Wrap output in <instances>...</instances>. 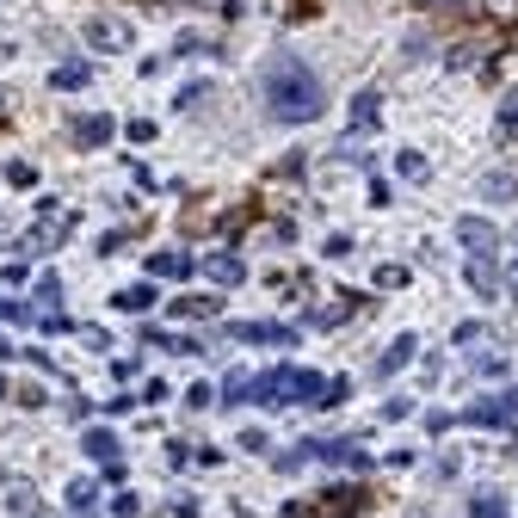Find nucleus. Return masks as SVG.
<instances>
[{"label": "nucleus", "mask_w": 518, "mask_h": 518, "mask_svg": "<svg viewBox=\"0 0 518 518\" xmlns=\"http://www.w3.org/2000/svg\"><path fill=\"white\" fill-rule=\"evenodd\" d=\"M222 309V296H173V315L179 321H210Z\"/></svg>", "instance_id": "obj_13"}, {"label": "nucleus", "mask_w": 518, "mask_h": 518, "mask_svg": "<svg viewBox=\"0 0 518 518\" xmlns=\"http://www.w3.org/2000/svg\"><path fill=\"white\" fill-rule=\"evenodd\" d=\"M87 44H93L99 56H118V50H130V25H124V19H93V25H87Z\"/></svg>", "instance_id": "obj_6"}, {"label": "nucleus", "mask_w": 518, "mask_h": 518, "mask_svg": "<svg viewBox=\"0 0 518 518\" xmlns=\"http://www.w3.org/2000/svg\"><path fill=\"white\" fill-rule=\"evenodd\" d=\"M377 284H383V290H401V284H407V266H377Z\"/></svg>", "instance_id": "obj_29"}, {"label": "nucleus", "mask_w": 518, "mask_h": 518, "mask_svg": "<svg viewBox=\"0 0 518 518\" xmlns=\"http://www.w3.org/2000/svg\"><path fill=\"white\" fill-rule=\"evenodd\" d=\"M7 512L13 518H37V494L25 488V481H7Z\"/></svg>", "instance_id": "obj_22"}, {"label": "nucleus", "mask_w": 518, "mask_h": 518, "mask_svg": "<svg viewBox=\"0 0 518 518\" xmlns=\"http://www.w3.org/2000/svg\"><path fill=\"white\" fill-rule=\"evenodd\" d=\"M481 198H488V204H512V198H518V179H512L506 167H494L488 179H481Z\"/></svg>", "instance_id": "obj_15"}, {"label": "nucleus", "mask_w": 518, "mask_h": 518, "mask_svg": "<svg viewBox=\"0 0 518 518\" xmlns=\"http://www.w3.org/2000/svg\"><path fill=\"white\" fill-rule=\"evenodd\" d=\"M204 278H210V284H222V290H235V284L247 278V266H241L235 253H210V259H204Z\"/></svg>", "instance_id": "obj_9"}, {"label": "nucleus", "mask_w": 518, "mask_h": 518, "mask_svg": "<svg viewBox=\"0 0 518 518\" xmlns=\"http://www.w3.org/2000/svg\"><path fill=\"white\" fill-rule=\"evenodd\" d=\"M469 290H475V296H500V272H494V259H475V253H469Z\"/></svg>", "instance_id": "obj_14"}, {"label": "nucleus", "mask_w": 518, "mask_h": 518, "mask_svg": "<svg viewBox=\"0 0 518 518\" xmlns=\"http://www.w3.org/2000/svg\"><path fill=\"white\" fill-rule=\"evenodd\" d=\"M506 290H512V296H518V266H512V272H506Z\"/></svg>", "instance_id": "obj_34"}, {"label": "nucleus", "mask_w": 518, "mask_h": 518, "mask_svg": "<svg viewBox=\"0 0 518 518\" xmlns=\"http://www.w3.org/2000/svg\"><path fill=\"white\" fill-rule=\"evenodd\" d=\"M185 272H192L185 253H148V278H185Z\"/></svg>", "instance_id": "obj_18"}, {"label": "nucleus", "mask_w": 518, "mask_h": 518, "mask_svg": "<svg viewBox=\"0 0 518 518\" xmlns=\"http://www.w3.org/2000/svg\"><path fill=\"white\" fill-rule=\"evenodd\" d=\"M68 136H74V148H105L111 136H118V124H111L105 111H87V118H74V124H68Z\"/></svg>", "instance_id": "obj_5"}, {"label": "nucleus", "mask_w": 518, "mask_h": 518, "mask_svg": "<svg viewBox=\"0 0 518 518\" xmlns=\"http://www.w3.org/2000/svg\"><path fill=\"white\" fill-rule=\"evenodd\" d=\"M111 518H142V500L136 494H118V500H111Z\"/></svg>", "instance_id": "obj_28"}, {"label": "nucleus", "mask_w": 518, "mask_h": 518, "mask_svg": "<svg viewBox=\"0 0 518 518\" xmlns=\"http://www.w3.org/2000/svg\"><path fill=\"white\" fill-rule=\"evenodd\" d=\"M303 451L321 457V463H346V469H364V463H370L358 444H346V438H315V444H303Z\"/></svg>", "instance_id": "obj_7"}, {"label": "nucleus", "mask_w": 518, "mask_h": 518, "mask_svg": "<svg viewBox=\"0 0 518 518\" xmlns=\"http://www.w3.org/2000/svg\"><path fill=\"white\" fill-rule=\"evenodd\" d=\"M118 309L124 315H148V309H155V284H124L118 290Z\"/></svg>", "instance_id": "obj_16"}, {"label": "nucleus", "mask_w": 518, "mask_h": 518, "mask_svg": "<svg viewBox=\"0 0 518 518\" xmlns=\"http://www.w3.org/2000/svg\"><path fill=\"white\" fill-rule=\"evenodd\" d=\"M469 518H512V506H506V494H494V488H488V494H475V500H469Z\"/></svg>", "instance_id": "obj_21"}, {"label": "nucleus", "mask_w": 518, "mask_h": 518, "mask_svg": "<svg viewBox=\"0 0 518 518\" xmlns=\"http://www.w3.org/2000/svg\"><path fill=\"white\" fill-rule=\"evenodd\" d=\"M0 395H7V383H0Z\"/></svg>", "instance_id": "obj_35"}, {"label": "nucleus", "mask_w": 518, "mask_h": 518, "mask_svg": "<svg viewBox=\"0 0 518 518\" xmlns=\"http://www.w3.org/2000/svg\"><path fill=\"white\" fill-rule=\"evenodd\" d=\"M210 401H216L210 383H192V389H185V407H210Z\"/></svg>", "instance_id": "obj_30"}, {"label": "nucleus", "mask_w": 518, "mask_h": 518, "mask_svg": "<svg viewBox=\"0 0 518 518\" xmlns=\"http://www.w3.org/2000/svg\"><path fill=\"white\" fill-rule=\"evenodd\" d=\"M414 352H420V340H414V333H401V340L377 358V377H395V370H407V364H414Z\"/></svg>", "instance_id": "obj_11"}, {"label": "nucleus", "mask_w": 518, "mask_h": 518, "mask_svg": "<svg viewBox=\"0 0 518 518\" xmlns=\"http://www.w3.org/2000/svg\"><path fill=\"white\" fill-rule=\"evenodd\" d=\"M457 241H463L475 259H494V247H500V235H494L488 216H463V222H457Z\"/></svg>", "instance_id": "obj_4"}, {"label": "nucleus", "mask_w": 518, "mask_h": 518, "mask_svg": "<svg viewBox=\"0 0 518 518\" xmlns=\"http://www.w3.org/2000/svg\"><path fill=\"white\" fill-rule=\"evenodd\" d=\"M494 130H500V142H518V87L500 99V118H494Z\"/></svg>", "instance_id": "obj_23"}, {"label": "nucleus", "mask_w": 518, "mask_h": 518, "mask_svg": "<svg viewBox=\"0 0 518 518\" xmlns=\"http://www.w3.org/2000/svg\"><path fill=\"white\" fill-rule=\"evenodd\" d=\"M352 309H358V303H352V296H340V303H321V309H315L309 321H315V327H340V321H346Z\"/></svg>", "instance_id": "obj_24"}, {"label": "nucleus", "mask_w": 518, "mask_h": 518, "mask_svg": "<svg viewBox=\"0 0 518 518\" xmlns=\"http://www.w3.org/2000/svg\"><path fill=\"white\" fill-rule=\"evenodd\" d=\"M81 451H87L93 463H105V469H111V463H118V432H105V426H93V432L81 438Z\"/></svg>", "instance_id": "obj_12"}, {"label": "nucleus", "mask_w": 518, "mask_h": 518, "mask_svg": "<svg viewBox=\"0 0 518 518\" xmlns=\"http://www.w3.org/2000/svg\"><path fill=\"white\" fill-rule=\"evenodd\" d=\"M377 118H383V99L364 87V93L352 99V136H370V130H377Z\"/></svg>", "instance_id": "obj_10"}, {"label": "nucleus", "mask_w": 518, "mask_h": 518, "mask_svg": "<svg viewBox=\"0 0 518 518\" xmlns=\"http://www.w3.org/2000/svg\"><path fill=\"white\" fill-rule=\"evenodd\" d=\"M235 340H247V346H290L296 327H278V321H241Z\"/></svg>", "instance_id": "obj_8"}, {"label": "nucleus", "mask_w": 518, "mask_h": 518, "mask_svg": "<svg viewBox=\"0 0 518 518\" xmlns=\"http://www.w3.org/2000/svg\"><path fill=\"white\" fill-rule=\"evenodd\" d=\"M395 173L414 179V185H426V179H432V161L420 155V148H401V155H395Z\"/></svg>", "instance_id": "obj_17"}, {"label": "nucleus", "mask_w": 518, "mask_h": 518, "mask_svg": "<svg viewBox=\"0 0 518 518\" xmlns=\"http://www.w3.org/2000/svg\"><path fill=\"white\" fill-rule=\"evenodd\" d=\"M266 111L278 124H315L327 111V87L303 56H278L266 68Z\"/></svg>", "instance_id": "obj_1"}, {"label": "nucleus", "mask_w": 518, "mask_h": 518, "mask_svg": "<svg viewBox=\"0 0 518 518\" xmlns=\"http://www.w3.org/2000/svg\"><path fill=\"white\" fill-rule=\"evenodd\" d=\"M68 512H99V481H68Z\"/></svg>", "instance_id": "obj_19"}, {"label": "nucleus", "mask_w": 518, "mask_h": 518, "mask_svg": "<svg viewBox=\"0 0 518 518\" xmlns=\"http://www.w3.org/2000/svg\"><path fill=\"white\" fill-rule=\"evenodd\" d=\"M93 81V68L87 62H62L56 74H50V87H62V93H74V87H87Z\"/></svg>", "instance_id": "obj_20"}, {"label": "nucleus", "mask_w": 518, "mask_h": 518, "mask_svg": "<svg viewBox=\"0 0 518 518\" xmlns=\"http://www.w3.org/2000/svg\"><path fill=\"white\" fill-rule=\"evenodd\" d=\"M204 93H210L204 81H192V87H179V105H185V111H192V105H204Z\"/></svg>", "instance_id": "obj_31"}, {"label": "nucleus", "mask_w": 518, "mask_h": 518, "mask_svg": "<svg viewBox=\"0 0 518 518\" xmlns=\"http://www.w3.org/2000/svg\"><path fill=\"white\" fill-rule=\"evenodd\" d=\"M463 420H469V426H506V420H518V389L469 401V414H463Z\"/></svg>", "instance_id": "obj_3"}, {"label": "nucleus", "mask_w": 518, "mask_h": 518, "mask_svg": "<svg viewBox=\"0 0 518 518\" xmlns=\"http://www.w3.org/2000/svg\"><path fill=\"white\" fill-rule=\"evenodd\" d=\"M7 185H19V192H31V185H37V173H31L25 161H7Z\"/></svg>", "instance_id": "obj_27"}, {"label": "nucleus", "mask_w": 518, "mask_h": 518, "mask_svg": "<svg viewBox=\"0 0 518 518\" xmlns=\"http://www.w3.org/2000/svg\"><path fill=\"white\" fill-rule=\"evenodd\" d=\"M247 401H266V407H340L346 401V377H321V370H303V364H278V370H259L247 377Z\"/></svg>", "instance_id": "obj_2"}, {"label": "nucleus", "mask_w": 518, "mask_h": 518, "mask_svg": "<svg viewBox=\"0 0 518 518\" xmlns=\"http://www.w3.org/2000/svg\"><path fill=\"white\" fill-rule=\"evenodd\" d=\"M358 506H364L358 488H333V494H321V512H358Z\"/></svg>", "instance_id": "obj_25"}, {"label": "nucleus", "mask_w": 518, "mask_h": 518, "mask_svg": "<svg viewBox=\"0 0 518 518\" xmlns=\"http://www.w3.org/2000/svg\"><path fill=\"white\" fill-rule=\"evenodd\" d=\"M56 303H62V284L56 278H37V315H56Z\"/></svg>", "instance_id": "obj_26"}, {"label": "nucleus", "mask_w": 518, "mask_h": 518, "mask_svg": "<svg viewBox=\"0 0 518 518\" xmlns=\"http://www.w3.org/2000/svg\"><path fill=\"white\" fill-rule=\"evenodd\" d=\"M481 62V50L475 44H463V50H451V68H475Z\"/></svg>", "instance_id": "obj_32"}, {"label": "nucleus", "mask_w": 518, "mask_h": 518, "mask_svg": "<svg viewBox=\"0 0 518 518\" xmlns=\"http://www.w3.org/2000/svg\"><path fill=\"white\" fill-rule=\"evenodd\" d=\"M0 321H25V309L19 303H0Z\"/></svg>", "instance_id": "obj_33"}]
</instances>
